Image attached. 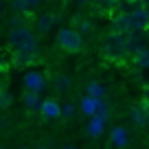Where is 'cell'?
Instances as JSON below:
<instances>
[{"label": "cell", "instance_id": "603a6c76", "mask_svg": "<svg viewBox=\"0 0 149 149\" xmlns=\"http://www.w3.org/2000/svg\"><path fill=\"white\" fill-rule=\"evenodd\" d=\"M77 5H90V2H94V0H74Z\"/></svg>", "mask_w": 149, "mask_h": 149}, {"label": "cell", "instance_id": "83f0119b", "mask_svg": "<svg viewBox=\"0 0 149 149\" xmlns=\"http://www.w3.org/2000/svg\"><path fill=\"white\" fill-rule=\"evenodd\" d=\"M37 149H46V147H37Z\"/></svg>", "mask_w": 149, "mask_h": 149}, {"label": "cell", "instance_id": "9c48e42d", "mask_svg": "<svg viewBox=\"0 0 149 149\" xmlns=\"http://www.w3.org/2000/svg\"><path fill=\"white\" fill-rule=\"evenodd\" d=\"M42 116L46 118V121H51V118H57L61 116V105L55 101V99H46V101L42 103Z\"/></svg>", "mask_w": 149, "mask_h": 149}, {"label": "cell", "instance_id": "4fadbf2b", "mask_svg": "<svg viewBox=\"0 0 149 149\" xmlns=\"http://www.w3.org/2000/svg\"><path fill=\"white\" fill-rule=\"evenodd\" d=\"M22 101H24V105H26L29 110H42V103H44V101H40V92H31V90L24 92Z\"/></svg>", "mask_w": 149, "mask_h": 149}, {"label": "cell", "instance_id": "d4e9b609", "mask_svg": "<svg viewBox=\"0 0 149 149\" xmlns=\"http://www.w3.org/2000/svg\"><path fill=\"white\" fill-rule=\"evenodd\" d=\"M145 35H147V37H149V26H147V31H145Z\"/></svg>", "mask_w": 149, "mask_h": 149}, {"label": "cell", "instance_id": "d6986e66", "mask_svg": "<svg viewBox=\"0 0 149 149\" xmlns=\"http://www.w3.org/2000/svg\"><path fill=\"white\" fill-rule=\"evenodd\" d=\"M24 13H15V15H11V20H9V26L11 29H15V26H24V18H22Z\"/></svg>", "mask_w": 149, "mask_h": 149}, {"label": "cell", "instance_id": "5bb4252c", "mask_svg": "<svg viewBox=\"0 0 149 149\" xmlns=\"http://www.w3.org/2000/svg\"><path fill=\"white\" fill-rule=\"evenodd\" d=\"M132 57H134L136 66H140V68H149V48L147 46H140Z\"/></svg>", "mask_w": 149, "mask_h": 149}, {"label": "cell", "instance_id": "7c38bea8", "mask_svg": "<svg viewBox=\"0 0 149 149\" xmlns=\"http://www.w3.org/2000/svg\"><path fill=\"white\" fill-rule=\"evenodd\" d=\"M110 138H112V143H114V147H118V149H125L127 147V130L125 127H114L112 130V134H110Z\"/></svg>", "mask_w": 149, "mask_h": 149}, {"label": "cell", "instance_id": "cb8c5ba5", "mask_svg": "<svg viewBox=\"0 0 149 149\" xmlns=\"http://www.w3.org/2000/svg\"><path fill=\"white\" fill-rule=\"evenodd\" d=\"M138 2H140L143 7H147V5H149V0H138Z\"/></svg>", "mask_w": 149, "mask_h": 149}, {"label": "cell", "instance_id": "2e32d148", "mask_svg": "<svg viewBox=\"0 0 149 149\" xmlns=\"http://www.w3.org/2000/svg\"><path fill=\"white\" fill-rule=\"evenodd\" d=\"M88 94L94 99H103V94H105V88H103L99 81H90L88 84Z\"/></svg>", "mask_w": 149, "mask_h": 149}, {"label": "cell", "instance_id": "ffe728a7", "mask_svg": "<svg viewBox=\"0 0 149 149\" xmlns=\"http://www.w3.org/2000/svg\"><path fill=\"white\" fill-rule=\"evenodd\" d=\"M74 112H77V107H74L72 103H66V105H61V116H64V118H70Z\"/></svg>", "mask_w": 149, "mask_h": 149}, {"label": "cell", "instance_id": "3957f363", "mask_svg": "<svg viewBox=\"0 0 149 149\" xmlns=\"http://www.w3.org/2000/svg\"><path fill=\"white\" fill-rule=\"evenodd\" d=\"M9 46L13 51H18V48H37V37L29 26H15L9 31Z\"/></svg>", "mask_w": 149, "mask_h": 149}, {"label": "cell", "instance_id": "ac0fdd59", "mask_svg": "<svg viewBox=\"0 0 149 149\" xmlns=\"http://www.w3.org/2000/svg\"><path fill=\"white\" fill-rule=\"evenodd\" d=\"M70 84H72V81H70V77H66V74H61V77H57V79H55V88L61 90V92H64V90H68Z\"/></svg>", "mask_w": 149, "mask_h": 149}, {"label": "cell", "instance_id": "52a82bcc", "mask_svg": "<svg viewBox=\"0 0 149 149\" xmlns=\"http://www.w3.org/2000/svg\"><path fill=\"white\" fill-rule=\"evenodd\" d=\"M130 116H132V121H134L136 125H140V127L149 125V99H145L143 103H136V105L132 107Z\"/></svg>", "mask_w": 149, "mask_h": 149}, {"label": "cell", "instance_id": "30bf717a", "mask_svg": "<svg viewBox=\"0 0 149 149\" xmlns=\"http://www.w3.org/2000/svg\"><path fill=\"white\" fill-rule=\"evenodd\" d=\"M101 101L103 99H94V97H90V94H86V97L81 99V112H84L86 116H94Z\"/></svg>", "mask_w": 149, "mask_h": 149}, {"label": "cell", "instance_id": "e0dca14e", "mask_svg": "<svg viewBox=\"0 0 149 149\" xmlns=\"http://www.w3.org/2000/svg\"><path fill=\"white\" fill-rule=\"evenodd\" d=\"M72 22L77 24V26H79V31H81V33L92 31V22H90V20H86L84 15H74V18H72Z\"/></svg>", "mask_w": 149, "mask_h": 149}, {"label": "cell", "instance_id": "277c9868", "mask_svg": "<svg viewBox=\"0 0 149 149\" xmlns=\"http://www.w3.org/2000/svg\"><path fill=\"white\" fill-rule=\"evenodd\" d=\"M130 26L132 31H147L149 26V13L147 7H132L130 9Z\"/></svg>", "mask_w": 149, "mask_h": 149}, {"label": "cell", "instance_id": "ba28073f", "mask_svg": "<svg viewBox=\"0 0 149 149\" xmlns=\"http://www.w3.org/2000/svg\"><path fill=\"white\" fill-rule=\"evenodd\" d=\"M112 31H114V33H132V26H130V9L112 13Z\"/></svg>", "mask_w": 149, "mask_h": 149}, {"label": "cell", "instance_id": "f1b7e54d", "mask_svg": "<svg viewBox=\"0 0 149 149\" xmlns=\"http://www.w3.org/2000/svg\"><path fill=\"white\" fill-rule=\"evenodd\" d=\"M147 13H149V5H147Z\"/></svg>", "mask_w": 149, "mask_h": 149}, {"label": "cell", "instance_id": "7402d4cb", "mask_svg": "<svg viewBox=\"0 0 149 149\" xmlns=\"http://www.w3.org/2000/svg\"><path fill=\"white\" fill-rule=\"evenodd\" d=\"M0 103H2V107H9V103H11V94H9V92H2V101H0Z\"/></svg>", "mask_w": 149, "mask_h": 149}, {"label": "cell", "instance_id": "9a60e30c", "mask_svg": "<svg viewBox=\"0 0 149 149\" xmlns=\"http://www.w3.org/2000/svg\"><path fill=\"white\" fill-rule=\"evenodd\" d=\"M55 22H57V18H55V15H51V13L40 15V18H37V31H40V33H46Z\"/></svg>", "mask_w": 149, "mask_h": 149}, {"label": "cell", "instance_id": "44dd1931", "mask_svg": "<svg viewBox=\"0 0 149 149\" xmlns=\"http://www.w3.org/2000/svg\"><path fill=\"white\" fill-rule=\"evenodd\" d=\"M97 116H101V118H105V121H107V116H110V107H107V103H105V101H101V103H99Z\"/></svg>", "mask_w": 149, "mask_h": 149}, {"label": "cell", "instance_id": "6da1fadb", "mask_svg": "<svg viewBox=\"0 0 149 149\" xmlns=\"http://www.w3.org/2000/svg\"><path fill=\"white\" fill-rule=\"evenodd\" d=\"M127 53H130L127 33L110 31L105 37H103V57H107V59H112V61H123Z\"/></svg>", "mask_w": 149, "mask_h": 149}, {"label": "cell", "instance_id": "7a4b0ae2", "mask_svg": "<svg viewBox=\"0 0 149 149\" xmlns=\"http://www.w3.org/2000/svg\"><path fill=\"white\" fill-rule=\"evenodd\" d=\"M57 44H59L61 51L66 53H79L84 48V33L74 26H66V29H59L57 33Z\"/></svg>", "mask_w": 149, "mask_h": 149}, {"label": "cell", "instance_id": "5b68a950", "mask_svg": "<svg viewBox=\"0 0 149 149\" xmlns=\"http://www.w3.org/2000/svg\"><path fill=\"white\" fill-rule=\"evenodd\" d=\"M11 59L20 68H29L37 61V48H18V51L11 53Z\"/></svg>", "mask_w": 149, "mask_h": 149}, {"label": "cell", "instance_id": "8fae6325", "mask_svg": "<svg viewBox=\"0 0 149 149\" xmlns=\"http://www.w3.org/2000/svg\"><path fill=\"white\" fill-rule=\"evenodd\" d=\"M103 130H105V118H101V116H90V123L86 125V132H88L90 136H101L103 134Z\"/></svg>", "mask_w": 149, "mask_h": 149}, {"label": "cell", "instance_id": "484cf974", "mask_svg": "<svg viewBox=\"0 0 149 149\" xmlns=\"http://www.w3.org/2000/svg\"><path fill=\"white\" fill-rule=\"evenodd\" d=\"M147 99H149V86H147Z\"/></svg>", "mask_w": 149, "mask_h": 149}, {"label": "cell", "instance_id": "8992f818", "mask_svg": "<svg viewBox=\"0 0 149 149\" xmlns=\"http://www.w3.org/2000/svg\"><path fill=\"white\" fill-rule=\"evenodd\" d=\"M24 88L31 90V92H42L46 88V79H44L42 72H37V70H29L24 74Z\"/></svg>", "mask_w": 149, "mask_h": 149}, {"label": "cell", "instance_id": "4316f807", "mask_svg": "<svg viewBox=\"0 0 149 149\" xmlns=\"http://www.w3.org/2000/svg\"><path fill=\"white\" fill-rule=\"evenodd\" d=\"M64 149H74V147H64Z\"/></svg>", "mask_w": 149, "mask_h": 149}]
</instances>
